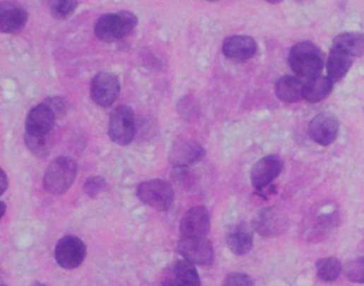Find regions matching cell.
Returning a JSON list of instances; mask_svg holds the SVG:
<instances>
[{
    "mask_svg": "<svg viewBox=\"0 0 364 286\" xmlns=\"http://www.w3.org/2000/svg\"><path fill=\"white\" fill-rule=\"evenodd\" d=\"M288 64L297 76L309 81L319 76L323 70L324 56L315 43L299 42L290 49Z\"/></svg>",
    "mask_w": 364,
    "mask_h": 286,
    "instance_id": "1",
    "label": "cell"
},
{
    "mask_svg": "<svg viewBox=\"0 0 364 286\" xmlns=\"http://www.w3.org/2000/svg\"><path fill=\"white\" fill-rule=\"evenodd\" d=\"M137 24V16L129 11L105 14L96 23L94 33L100 41L112 43L129 35Z\"/></svg>",
    "mask_w": 364,
    "mask_h": 286,
    "instance_id": "2",
    "label": "cell"
},
{
    "mask_svg": "<svg viewBox=\"0 0 364 286\" xmlns=\"http://www.w3.org/2000/svg\"><path fill=\"white\" fill-rule=\"evenodd\" d=\"M76 174V162L72 158L60 156L48 166L44 174V188L52 195H64L74 183Z\"/></svg>",
    "mask_w": 364,
    "mask_h": 286,
    "instance_id": "3",
    "label": "cell"
},
{
    "mask_svg": "<svg viewBox=\"0 0 364 286\" xmlns=\"http://www.w3.org/2000/svg\"><path fill=\"white\" fill-rule=\"evenodd\" d=\"M137 197L146 205L160 212H166L175 201V189L164 179H151L139 184Z\"/></svg>",
    "mask_w": 364,
    "mask_h": 286,
    "instance_id": "4",
    "label": "cell"
},
{
    "mask_svg": "<svg viewBox=\"0 0 364 286\" xmlns=\"http://www.w3.org/2000/svg\"><path fill=\"white\" fill-rule=\"evenodd\" d=\"M108 135L119 145H127L133 141L136 135L135 114L127 105L115 108L110 114Z\"/></svg>",
    "mask_w": 364,
    "mask_h": 286,
    "instance_id": "5",
    "label": "cell"
},
{
    "mask_svg": "<svg viewBox=\"0 0 364 286\" xmlns=\"http://www.w3.org/2000/svg\"><path fill=\"white\" fill-rule=\"evenodd\" d=\"M177 251L188 262L200 266H210L214 262V248L206 237H182Z\"/></svg>",
    "mask_w": 364,
    "mask_h": 286,
    "instance_id": "6",
    "label": "cell"
},
{
    "mask_svg": "<svg viewBox=\"0 0 364 286\" xmlns=\"http://www.w3.org/2000/svg\"><path fill=\"white\" fill-rule=\"evenodd\" d=\"M121 91L120 81L117 75L110 72H100L91 83V99L100 107H110Z\"/></svg>",
    "mask_w": 364,
    "mask_h": 286,
    "instance_id": "7",
    "label": "cell"
},
{
    "mask_svg": "<svg viewBox=\"0 0 364 286\" xmlns=\"http://www.w3.org/2000/svg\"><path fill=\"white\" fill-rule=\"evenodd\" d=\"M252 227L263 237H276L288 230V218L280 208L271 206L257 213Z\"/></svg>",
    "mask_w": 364,
    "mask_h": 286,
    "instance_id": "8",
    "label": "cell"
},
{
    "mask_svg": "<svg viewBox=\"0 0 364 286\" xmlns=\"http://www.w3.org/2000/svg\"><path fill=\"white\" fill-rule=\"evenodd\" d=\"M87 254V248L81 238L74 235H66L57 243L55 258L62 268L75 269L81 266Z\"/></svg>",
    "mask_w": 364,
    "mask_h": 286,
    "instance_id": "9",
    "label": "cell"
},
{
    "mask_svg": "<svg viewBox=\"0 0 364 286\" xmlns=\"http://www.w3.org/2000/svg\"><path fill=\"white\" fill-rule=\"evenodd\" d=\"M205 150L192 139L180 138L173 142L169 152V162L175 168H188L204 158Z\"/></svg>",
    "mask_w": 364,
    "mask_h": 286,
    "instance_id": "10",
    "label": "cell"
},
{
    "mask_svg": "<svg viewBox=\"0 0 364 286\" xmlns=\"http://www.w3.org/2000/svg\"><path fill=\"white\" fill-rule=\"evenodd\" d=\"M283 167V160L280 156L267 155L261 158L251 170V184L255 189L262 191L279 177Z\"/></svg>",
    "mask_w": 364,
    "mask_h": 286,
    "instance_id": "11",
    "label": "cell"
},
{
    "mask_svg": "<svg viewBox=\"0 0 364 286\" xmlns=\"http://www.w3.org/2000/svg\"><path fill=\"white\" fill-rule=\"evenodd\" d=\"M162 286H201L200 275L192 263L175 261L163 273Z\"/></svg>",
    "mask_w": 364,
    "mask_h": 286,
    "instance_id": "12",
    "label": "cell"
},
{
    "mask_svg": "<svg viewBox=\"0 0 364 286\" xmlns=\"http://www.w3.org/2000/svg\"><path fill=\"white\" fill-rule=\"evenodd\" d=\"M340 122L334 114L323 112L312 119L309 124V135L317 145L327 147L338 137Z\"/></svg>",
    "mask_w": 364,
    "mask_h": 286,
    "instance_id": "13",
    "label": "cell"
},
{
    "mask_svg": "<svg viewBox=\"0 0 364 286\" xmlns=\"http://www.w3.org/2000/svg\"><path fill=\"white\" fill-rule=\"evenodd\" d=\"M210 229V213L204 206L190 208L180 222V231L184 237H206Z\"/></svg>",
    "mask_w": 364,
    "mask_h": 286,
    "instance_id": "14",
    "label": "cell"
},
{
    "mask_svg": "<svg viewBox=\"0 0 364 286\" xmlns=\"http://www.w3.org/2000/svg\"><path fill=\"white\" fill-rule=\"evenodd\" d=\"M28 13L20 4L7 0L0 5V30L7 35L20 32L26 26Z\"/></svg>",
    "mask_w": 364,
    "mask_h": 286,
    "instance_id": "15",
    "label": "cell"
},
{
    "mask_svg": "<svg viewBox=\"0 0 364 286\" xmlns=\"http://www.w3.org/2000/svg\"><path fill=\"white\" fill-rule=\"evenodd\" d=\"M56 123V112L46 103L33 108L25 122V133L30 135H50Z\"/></svg>",
    "mask_w": 364,
    "mask_h": 286,
    "instance_id": "16",
    "label": "cell"
},
{
    "mask_svg": "<svg viewBox=\"0 0 364 286\" xmlns=\"http://www.w3.org/2000/svg\"><path fill=\"white\" fill-rule=\"evenodd\" d=\"M257 44L253 37L248 35H233L223 42V53L234 62H246L254 57Z\"/></svg>",
    "mask_w": 364,
    "mask_h": 286,
    "instance_id": "17",
    "label": "cell"
},
{
    "mask_svg": "<svg viewBox=\"0 0 364 286\" xmlns=\"http://www.w3.org/2000/svg\"><path fill=\"white\" fill-rule=\"evenodd\" d=\"M228 248L235 256H244L253 247V231L247 222L235 223L228 229L225 234Z\"/></svg>",
    "mask_w": 364,
    "mask_h": 286,
    "instance_id": "18",
    "label": "cell"
},
{
    "mask_svg": "<svg viewBox=\"0 0 364 286\" xmlns=\"http://www.w3.org/2000/svg\"><path fill=\"white\" fill-rule=\"evenodd\" d=\"M334 89V81L328 76L313 77L303 85V99L307 103L317 104L329 97Z\"/></svg>",
    "mask_w": 364,
    "mask_h": 286,
    "instance_id": "19",
    "label": "cell"
},
{
    "mask_svg": "<svg viewBox=\"0 0 364 286\" xmlns=\"http://www.w3.org/2000/svg\"><path fill=\"white\" fill-rule=\"evenodd\" d=\"M303 85L300 79L295 76H283L277 81L276 95L286 104H293L303 99Z\"/></svg>",
    "mask_w": 364,
    "mask_h": 286,
    "instance_id": "20",
    "label": "cell"
},
{
    "mask_svg": "<svg viewBox=\"0 0 364 286\" xmlns=\"http://www.w3.org/2000/svg\"><path fill=\"white\" fill-rule=\"evenodd\" d=\"M353 66V57L348 54L332 47L327 62L328 77L332 81H340L346 76Z\"/></svg>",
    "mask_w": 364,
    "mask_h": 286,
    "instance_id": "21",
    "label": "cell"
},
{
    "mask_svg": "<svg viewBox=\"0 0 364 286\" xmlns=\"http://www.w3.org/2000/svg\"><path fill=\"white\" fill-rule=\"evenodd\" d=\"M332 47L348 54L353 58L364 55V35L360 32H344L336 35Z\"/></svg>",
    "mask_w": 364,
    "mask_h": 286,
    "instance_id": "22",
    "label": "cell"
},
{
    "mask_svg": "<svg viewBox=\"0 0 364 286\" xmlns=\"http://www.w3.org/2000/svg\"><path fill=\"white\" fill-rule=\"evenodd\" d=\"M24 140L29 151L39 158L47 157L50 150L53 148V141L50 135H30L25 133Z\"/></svg>",
    "mask_w": 364,
    "mask_h": 286,
    "instance_id": "23",
    "label": "cell"
},
{
    "mask_svg": "<svg viewBox=\"0 0 364 286\" xmlns=\"http://www.w3.org/2000/svg\"><path fill=\"white\" fill-rule=\"evenodd\" d=\"M342 269V263L334 256L323 258L317 262V277L324 282L336 281Z\"/></svg>",
    "mask_w": 364,
    "mask_h": 286,
    "instance_id": "24",
    "label": "cell"
},
{
    "mask_svg": "<svg viewBox=\"0 0 364 286\" xmlns=\"http://www.w3.org/2000/svg\"><path fill=\"white\" fill-rule=\"evenodd\" d=\"M50 14L57 20L71 18L78 7V0H48Z\"/></svg>",
    "mask_w": 364,
    "mask_h": 286,
    "instance_id": "25",
    "label": "cell"
},
{
    "mask_svg": "<svg viewBox=\"0 0 364 286\" xmlns=\"http://www.w3.org/2000/svg\"><path fill=\"white\" fill-rule=\"evenodd\" d=\"M345 277L353 283H364V256L349 261L344 268Z\"/></svg>",
    "mask_w": 364,
    "mask_h": 286,
    "instance_id": "26",
    "label": "cell"
},
{
    "mask_svg": "<svg viewBox=\"0 0 364 286\" xmlns=\"http://www.w3.org/2000/svg\"><path fill=\"white\" fill-rule=\"evenodd\" d=\"M108 183L102 177H91L83 184V191L88 197L95 199L108 190Z\"/></svg>",
    "mask_w": 364,
    "mask_h": 286,
    "instance_id": "27",
    "label": "cell"
},
{
    "mask_svg": "<svg viewBox=\"0 0 364 286\" xmlns=\"http://www.w3.org/2000/svg\"><path fill=\"white\" fill-rule=\"evenodd\" d=\"M177 108H179L180 114L183 116L184 119H187V120L192 118H196V112H199V108L196 107V103L192 97H183V99L179 102Z\"/></svg>",
    "mask_w": 364,
    "mask_h": 286,
    "instance_id": "28",
    "label": "cell"
},
{
    "mask_svg": "<svg viewBox=\"0 0 364 286\" xmlns=\"http://www.w3.org/2000/svg\"><path fill=\"white\" fill-rule=\"evenodd\" d=\"M223 286H253V282L246 273H232L225 278Z\"/></svg>",
    "mask_w": 364,
    "mask_h": 286,
    "instance_id": "29",
    "label": "cell"
},
{
    "mask_svg": "<svg viewBox=\"0 0 364 286\" xmlns=\"http://www.w3.org/2000/svg\"><path fill=\"white\" fill-rule=\"evenodd\" d=\"M172 177L179 185L188 188L192 185L194 175L188 170V168H175L172 172Z\"/></svg>",
    "mask_w": 364,
    "mask_h": 286,
    "instance_id": "30",
    "label": "cell"
},
{
    "mask_svg": "<svg viewBox=\"0 0 364 286\" xmlns=\"http://www.w3.org/2000/svg\"><path fill=\"white\" fill-rule=\"evenodd\" d=\"M47 105H49L52 107V109L56 112H64L66 110V104L62 101L60 97H52V99H47L45 102Z\"/></svg>",
    "mask_w": 364,
    "mask_h": 286,
    "instance_id": "31",
    "label": "cell"
},
{
    "mask_svg": "<svg viewBox=\"0 0 364 286\" xmlns=\"http://www.w3.org/2000/svg\"><path fill=\"white\" fill-rule=\"evenodd\" d=\"M0 186H1V191H0V193L3 195L4 193H5L6 189H7L8 187V179H7V175H6L5 171H1V177H0Z\"/></svg>",
    "mask_w": 364,
    "mask_h": 286,
    "instance_id": "32",
    "label": "cell"
},
{
    "mask_svg": "<svg viewBox=\"0 0 364 286\" xmlns=\"http://www.w3.org/2000/svg\"><path fill=\"white\" fill-rule=\"evenodd\" d=\"M267 3L273 4V5H277V4L281 3L283 0H265Z\"/></svg>",
    "mask_w": 364,
    "mask_h": 286,
    "instance_id": "33",
    "label": "cell"
},
{
    "mask_svg": "<svg viewBox=\"0 0 364 286\" xmlns=\"http://www.w3.org/2000/svg\"><path fill=\"white\" fill-rule=\"evenodd\" d=\"M1 205H3V212H1V218L5 216L6 213V204L5 202H1Z\"/></svg>",
    "mask_w": 364,
    "mask_h": 286,
    "instance_id": "34",
    "label": "cell"
},
{
    "mask_svg": "<svg viewBox=\"0 0 364 286\" xmlns=\"http://www.w3.org/2000/svg\"><path fill=\"white\" fill-rule=\"evenodd\" d=\"M33 286H45L44 284L40 283V282H35V284H33Z\"/></svg>",
    "mask_w": 364,
    "mask_h": 286,
    "instance_id": "35",
    "label": "cell"
},
{
    "mask_svg": "<svg viewBox=\"0 0 364 286\" xmlns=\"http://www.w3.org/2000/svg\"><path fill=\"white\" fill-rule=\"evenodd\" d=\"M294 1H296V3H305L307 0H294Z\"/></svg>",
    "mask_w": 364,
    "mask_h": 286,
    "instance_id": "36",
    "label": "cell"
},
{
    "mask_svg": "<svg viewBox=\"0 0 364 286\" xmlns=\"http://www.w3.org/2000/svg\"><path fill=\"white\" fill-rule=\"evenodd\" d=\"M207 1H211V3H216V1H219V0H207Z\"/></svg>",
    "mask_w": 364,
    "mask_h": 286,
    "instance_id": "37",
    "label": "cell"
},
{
    "mask_svg": "<svg viewBox=\"0 0 364 286\" xmlns=\"http://www.w3.org/2000/svg\"><path fill=\"white\" fill-rule=\"evenodd\" d=\"M1 286H6V285H1Z\"/></svg>",
    "mask_w": 364,
    "mask_h": 286,
    "instance_id": "38",
    "label": "cell"
}]
</instances>
